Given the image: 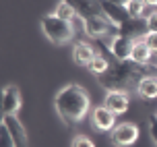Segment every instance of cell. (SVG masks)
I'll return each mask as SVG.
<instances>
[{"label": "cell", "instance_id": "1", "mask_svg": "<svg viewBox=\"0 0 157 147\" xmlns=\"http://www.w3.org/2000/svg\"><path fill=\"white\" fill-rule=\"evenodd\" d=\"M54 108L64 122L75 124L85 120L91 114V100H89V93L85 91V87H81L78 83H68L56 93Z\"/></svg>", "mask_w": 157, "mask_h": 147}, {"label": "cell", "instance_id": "2", "mask_svg": "<svg viewBox=\"0 0 157 147\" xmlns=\"http://www.w3.org/2000/svg\"><path fill=\"white\" fill-rule=\"evenodd\" d=\"M147 75H151L149 66H141L132 60H116L108 69V73H103L99 77V85L105 91H128L139 85V81Z\"/></svg>", "mask_w": 157, "mask_h": 147}, {"label": "cell", "instance_id": "3", "mask_svg": "<svg viewBox=\"0 0 157 147\" xmlns=\"http://www.w3.org/2000/svg\"><path fill=\"white\" fill-rule=\"evenodd\" d=\"M39 25H41L44 35L52 44H56V46H64V44L72 42V38H75V25L64 21V19H60V17H56L54 13L44 15L41 21H39Z\"/></svg>", "mask_w": 157, "mask_h": 147}, {"label": "cell", "instance_id": "4", "mask_svg": "<svg viewBox=\"0 0 157 147\" xmlns=\"http://www.w3.org/2000/svg\"><path fill=\"white\" fill-rule=\"evenodd\" d=\"M83 31L89 38H93L95 42H99V39H112L118 35V27L114 23H110L103 15L85 19L83 21Z\"/></svg>", "mask_w": 157, "mask_h": 147}, {"label": "cell", "instance_id": "5", "mask_svg": "<svg viewBox=\"0 0 157 147\" xmlns=\"http://www.w3.org/2000/svg\"><path fill=\"white\" fill-rule=\"evenodd\" d=\"M139 139V126L134 122H118L112 129V143L116 147H130Z\"/></svg>", "mask_w": 157, "mask_h": 147}, {"label": "cell", "instance_id": "6", "mask_svg": "<svg viewBox=\"0 0 157 147\" xmlns=\"http://www.w3.org/2000/svg\"><path fill=\"white\" fill-rule=\"evenodd\" d=\"M147 33H149V29H147V19L145 17H130L124 25L118 27V35H124V38L132 39V42L145 39Z\"/></svg>", "mask_w": 157, "mask_h": 147}, {"label": "cell", "instance_id": "7", "mask_svg": "<svg viewBox=\"0 0 157 147\" xmlns=\"http://www.w3.org/2000/svg\"><path fill=\"white\" fill-rule=\"evenodd\" d=\"M21 108V91L19 87L8 83L2 89V116H17Z\"/></svg>", "mask_w": 157, "mask_h": 147}, {"label": "cell", "instance_id": "8", "mask_svg": "<svg viewBox=\"0 0 157 147\" xmlns=\"http://www.w3.org/2000/svg\"><path fill=\"white\" fill-rule=\"evenodd\" d=\"M132 46L134 42L132 39L124 38V35H116L108 42V52H110L118 62L122 60H130V54H132Z\"/></svg>", "mask_w": 157, "mask_h": 147}, {"label": "cell", "instance_id": "9", "mask_svg": "<svg viewBox=\"0 0 157 147\" xmlns=\"http://www.w3.org/2000/svg\"><path fill=\"white\" fill-rule=\"evenodd\" d=\"M91 124H93L97 131H112L116 126V114L108 110L105 106H97V108H91Z\"/></svg>", "mask_w": 157, "mask_h": 147}, {"label": "cell", "instance_id": "10", "mask_svg": "<svg viewBox=\"0 0 157 147\" xmlns=\"http://www.w3.org/2000/svg\"><path fill=\"white\" fill-rule=\"evenodd\" d=\"M103 106L108 110H112L114 114H124L128 106H130V97H128V91H105V97H103Z\"/></svg>", "mask_w": 157, "mask_h": 147}, {"label": "cell", "instance_id": "11", "mask_svg": "<svg viewBox=\"0 0 157 147\" xmlns=\"http://www.w3.org/2000/svg\"><path fill=\"white\" fill-rule=\"evenodd\" d=\"M101 13H103V17H105L110 23H114L116 27L124 25L126 21L130 19V15H128L126 6L114 4V2H110V0H101Z\"/></svg>", "mask_w": 157, "mask_h": 147}, {"label": "cell", "instance_id": "12", "mask_svg": "<svg viewBox=\"0 0 157 147\" xmlns=\"http://www.w3.org/2000/svg\"><path fill=\"white\" fill-rule=\"evenodd\" d=\"M2 124L10 131L17 147H29V135H27L25 126L21 124V120L17 116H2Z\"/></svg>", "mask_w": 157, "mask_h": 147}, {"label": "cell", "instance_id": "13", "mask_svg": "<svg viewBox=\"0 0 157 147\" xmlns=\"http://www.w3.org/2000/svg\"><path fill=\"white\" fill-rule=\"evenodd\" d=\"M71 2L77 15L85 21V19H91V17H99L103 15L101 13V0H66Z\"/></svg>", "mask_w": 157, "mask_h": 147}, {"label": "cell", "instance_id": "14", "mask_svg": "<svg viewBox=\"0 0 157 147\" xmlns=\"http://www.w3.org/2000/svg\"><path fill=\"white\" fill-rule=\"evenodd\" d=\"M95 56H97L95 48L91 46V44H87V42H77V44L72 46V60H75V64L89 66Z\"/></svg>", "mask_w": 157, "mask_h": 147}, {"label": "cell", "instance_id": "15", "mask_svg": "<svg viewBox=\"0 0 157 147\" xmlns=\"http://www.w3.org/2000/svg\"><path fill=\"white\" fill-rule=\"evenodd\" d=\"M153 54H155V52L147 46V42H145V39H136V42H134V46H132L130 60L136 62V64H141V66H149Z\"/></svg>", "mask_w": 157, "mask_h": 147}, {"label": "cell", "instance_id": "16", "mask_svg": "<svg viewBox=\"0 0 157 147\" xmlns=\"http://www.w3.org/2000/svg\"><path fill=\"white\" fill-rule=\"evenodd\" d=\"M136 95L141 100H155L157 97V77L155 75H147L139 81V85L134 87Z\"/></svg>", "mask_w": 157, "mask_h": 147}, {"label": "cell", "instance_id": "17", "mask_svg": "<svg viewBox=\"0 0 157 147\" xmlns=\"http://www.w3.org/2000/svg\"><path fill=\"white\" fill-rule=\"evenodd\" d=\"M54 15L60 17V19H64V21H68V23H75L78 19L77 10H75V6H72L71 2H66V0H60L58 4H56L54 8Z\"/></svg>", "mask_w": 157, "mask_h": 147}, {"label": "cell", "instance_id": "18", "mask_svg": "<svg viewBox=\"0 0 157 147\" xmlns=\"http://www.w3.org/2000/svg\"><path fill=\"white\" fill-rule=\"evenodd\" d=\"M110 66H112V64L108 62V58H105L103 54H99V52H97V56H95L93 60H91V64H89L87 69L91 70L95 77H101L103 73H108V69H110Z\"/></svg>", "mask_w": 157, "mask_h": 147}, {"label": "cell", "instance_id": "19", "mask_svg": "<svg viewBox=\"0 0 157 147\" xmlns=\"http://www.w3.org/2000/svg\"><path fill=\"white\" fill-rule=\"evenodd\" d=\"M145 8H147L145 0H130L126 4V10L130 17H145Z\"/></svg>", "mask_w": 157, "mask_h": 147}, {"label": "cell", "instance_id": "20", "mask_svg": "<svg viewBox=\"0 0 157 147\" xmlns=\"http://www.w3.org/2000/svg\"><path fill=\"white\" fill-rule=\"evenodd\" d=\"M0 147H17L10 131H8L4 124H0Z\"/></svg>", "mask_w": 157, "mask_h": 147}, {"label": "cell", "instance_id": "21", "mask_svg": "<svg viewBox=\"0 0 157 147\" xmlns=\"http://www.w3.org/2000/svg\"><path fill=\"white\" fill-rule=\"evenodd\" d=\"M71 147H95V143L87 135H75L71 141Z\"/></svg>", "mask_w": 157, "mask_h": 147}, {"label": "cell", "instance_id": "22", "mask_svg": "<svg viewBox=\"0 0 157 147\" xmlns=\"http://www.w3.org/2000/svg\"><path fill=\"white\" fill-rule=\"evenodd\" d=\"M149 135H151V139H153V143L157 145V114H151L149 116Z\"/></svg>", "mask_w": 157, "mask_h": 147}, {"label": "cell", "instance_id": "23", "mask_svg": "<svg viewBox=\"0 0 157 147\" xmlns=\"http://www.w3.org/2000/svg\"><path fill=\"white\" fill-rule=\"evenodd\" d=\"M145 19H147V29H149V31H155V33H157V10L149 13Z\"/></svg>", "mask_w": 157, "mask_h": 147}, {"label": "cell", "instance_id": "24", "mask_svg": "<svg viewBox=\"0 0 157 147\" xmlns=\"http://www.w3.org/2000/svg\"><path fill=\"white\" fill-rule=\"evenodd\" d=\"M145 42H147V46L157 54V33H155V31H149V33L145 35Z\"/></svg>", "mask_w": 157, "mask_h": 147}, {"label": "cell", "instance_id": "25", "mask_svg": "<svg viewBox=\"0 0 157 147\" xmlns=\"http://www.w3.org/2000/svg\"><path fill=\"white\" fill-rule=\"evenodd\" d=\"M110 2H114V4H120V6H126L130 0H110Z\"/></svg>", "mask_w": 157, "mask_h": 147}, {"label": "cell", "instance_id": "26", "mask_svg": "<svg viewBox=\"0 0 157 147\" xmlns=\"http://www.w3.org/2000/svg\"><path fill=\"white\" fill-rule=\"evenodd\" d=\"M147 6H157V0H145Z\"/></svg>", "mask_w": 157, "mask_h": 147}, {"label": "cell", "instance_id": "27", "mask_svg": "<svg viewBox=\"0 0 157 147\" xmlns=\"http://www.w3.org/2000/svg\"><path fill=\"white\" fill-rule=\"evenodd\" d=\"M155 77H157V70H155Z\"/></svg>", "mask_w": 157, "mask_h": 147}]
</instances>
